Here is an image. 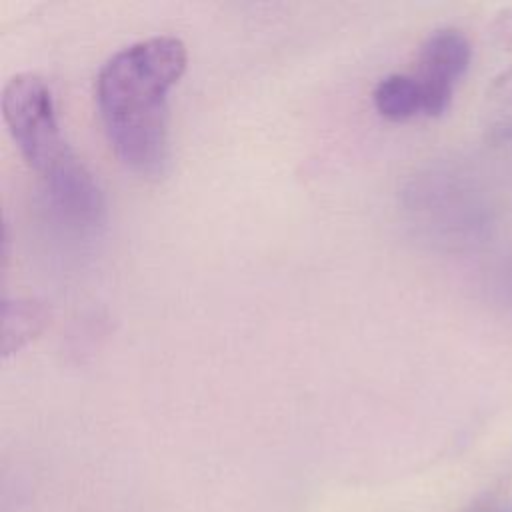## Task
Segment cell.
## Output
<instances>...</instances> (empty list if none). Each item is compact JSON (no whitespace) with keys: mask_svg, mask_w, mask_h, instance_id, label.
Returning <instances> with one entry per match:
<instances>
[{"mask_svg":"<svg viewBox=\"0 0 512 512\" xmlns=\"http://www.w3.org/2000/svg\"><path fill=\"white\" fill-rule=\"evenodd\" d=\"M176 36H152L114 52L98 70L96 102L116 156L134 172L160 174L168 160V90L186 70Z\"/></svg>","mask_w":512,"mask_h":512,"instance_id":"6da1fadb","label":"cell"},{"mask_svg":"<svg viewBox=\"0 0 512 512\" xmlns=\"http://www.w3.org/2000/svg\"><path fill=\"white\" fill-rule=\"evenodd\" d=\"M2 114L22 156L44 180L52 202L70 220L94 224L102 214L100 188L62 138L44 78L32 72L12 76L2 88Z\"/></svg>","mask_w":512,"mask_h":512,"instance_id":"7a4b0ae2","label":"cell"},{"mask_svg":"<svg viewBox=\"0 0 512 512\" xmlns=\"http://www.w3.org/2000/svg\"><path fill=\"white\" fill-rule=\"evenodd\" d=\"M470 58V42L456 28L434 30L422 42L412 76L420 84L426 116H440L450 106L454 86L466 72Z\"/></svg>","mask_w":512,"mask_h":512,"instance_id":"3957f363","label":"cell"},{"mask_svg":"<svg viewBox=\"0 0 512 512\" xmlns=\"http://www.w3.org/2000/svg\"><path fill=\"white\" fill-rule=\"evenodd\" d=\"M376 110L388 120H406L424 112L422 90L412 74H388L372 90Z\"/></svg>","mask_w":512,"mask_h":512,"instance_id":"277c9868","label":"cell"},{"mask_svg":"<svg viewBox=\"0 0 512 512\" xmlns=\"http://www.w3.org/2000/svg\"><path fill=\"white\" fill-rule=\"evenodd\" d=\"M48 312L34 300L4 302L2 308V352L12 354L32 340L46 324Z\"/></svg>","mask_w":512,"mask_h":512,"instance_id":"5b68a950","label":"cell"},{"mask_svg":"<svg viewBox=\"0 0 512 512\" xmlns=\"http://www.w3.org/2000/svg\"><path fill=\"white\" fill-rule=\"evenodd\" d=\"M486 96V118L492 138L512 136V66L496 78Z\"/></svg>","mask_w":512,"mask_h":512,"instance_id":"8992f818","label":"cell"}]
</instances>
